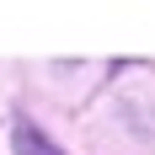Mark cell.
I'll use <instances>...</instances> for the list:
<instances>
[{"label":"cell","mask_w":155,"mask_h":155,"mask_svg":"<svg viewBox=\"0 0 155 155\" xmlns=\"http://www.w3.org/2000/svg\"><path fill=\"white\" fill-rule=\"evenodd\" d=\"M11 139H16V155H59L43 134H38V128H32V123H16V128H11Z\"/></svg>","instance_id":"cell-1"}]
</instances>
